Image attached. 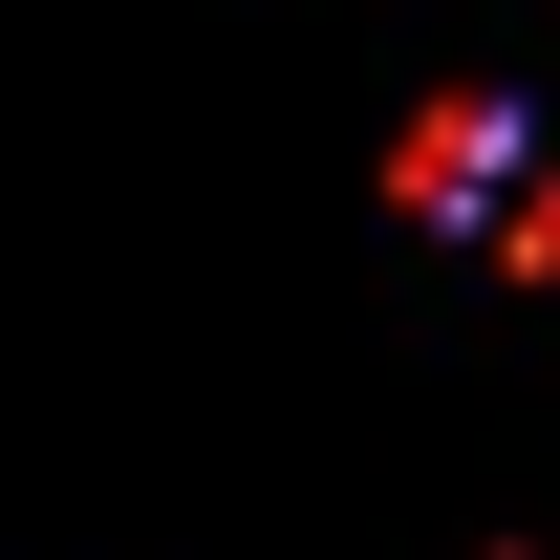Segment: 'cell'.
Wrapping results in <instances>:
<instances>
[{"label":"cell","mask_w":560,"mask_h":560,"mask_svg":"<svg viewBox=\"0 0 560 560\" xmlns=\"http://www.w3.org/2000/svg\"><path fill=\"white\" fill-rule=\"evenodd\" d=\"M410 195L453 215V237H495V259H539V237H560V173L517 151V108H431V130H410Z\"/></svg>","instance_id":"obj_1"}]
</instances>
